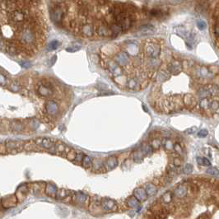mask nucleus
Returning <instances> with one entry per match:
<instances>
[{"label":"nucleus","mask_w":219,"mask_h":219,"mask_svg":"<svg viewBox=\"0 0 219 219\" xmlns=\"http://www.w3.org/2000/svg\"><path fill=\"white\" fill-rule=\"evenodd\" d=\"M197 162L199 166H202V157H197Z\"/></svg>","instance_id":"nucleus-50"},{"label":"nucleus","mask_w":219,"mask_h":219,"mask_svg":"<svg viewBox=\"0 0 219 219\" xmlns=\"http://www.w3.org/2000/svg\"><path fill=\"white\" fill-rule=\"evenodd\" d=\"M36 144L38 145L39 147H41L45 149L49 150L52 148L56 140L52 139H49V138H38V139L34 140Z\"/></svg>","instance_id":"nucleus-10"},{"label":"nucleus","mask_w":219,"mask_h":219,"mask_svg":"<svg viewBox=\"0 0 219 219\" xmlns=\"http://www.w3.org/2000/svg\"><path fill=\"white\" fill-rule=\"evenodd\" d=\"M209 110H211L212 111H214V112L218 110V100H212V102L210 103Z\"/></svg>","instance_id":"nucleus-37"},{"label":"nucleus","mask_w":219,"mask_h":219,"mask_svg":"<svg viewBox=\"0 0 219 219\" xmlns=\"http://www.w3.org/2000/svg\"><path fill=\"white\" fill-rule=\"evenodd\" d=\"M23 145H24V143L22 141H12V140L7 141L5 143V146L7 148V152H10L11 150L14 149H16L17 152H19L23 148Z\"/></svg>","instance_id":"nucleus-14"},{"label":"nucleus","mask_w":219,"mask_h":219,"mask_svg":"<svg viewBox=\"0 0 219 219\" xmlns=\"http://www.w3.org/2000/svg\"><path fill=\"white\" fill-rule=\"evenodd\" d=\"M182 62L181 60L178 59H174L167 65V71L171 74L176 75L180 73L182 70Z\"/></svg>","instance_id":"nucleus-9"},{"label":"nucleus","mask_w":219,"mask_h":219,"mask_svg":"<svg viewBox=\"0 0 219 219\" xmlns=\"http://www.w3.org/2000/svg\"><path fill=\"white\" fill-rule=\"evenodd\" d=\"M145 191L147 193L148 196H152L154 195L157 192V188H156V185L152 183H148L145 186Z\"/></svg>","instance_id":"nucleus-21"},{"label":"nucleus","mask_w":219,"mask_h":219,"mask_svg":"<svg viewBox=\"0 0 219 219\" xmlns=\"http://www.w3.org/2000/svg\"><path fill=\"white\" fill-rule=\"evenodd\" d=\"M59 45H60V43L58 41H51V42L49 43V45L48 46V49L49 50H55V49H57L59 48Z\"/></svg>","instance_id":"nucleus-34"},{"label":"nucleus","mask_w":219,"mask_h":219,"mask_svg":"<svg viewBox=\"0 0 219 219\" xmlns=\"http://www.w3.org/2000/svg\"><path fill=\"white\" fill-rule=\"evenodd\" d=\"M214 36H216L217 41H218V36H219V27H218V17L216 19V22H214Z\"/></svg>","instance_id":"nucleus-36"},{"label":"nucleus","mask_w":219,"mask_h":219,"mask_svg":"<svg viewBox=\"0 0 219 219\" xmlns=\"http://www.w3.org/2000/svg\"><path fill=\"white\" fill-rule=\"evenodd\" d=\"M163 146H164V148H165V149L166 151H171V150H173L174 143H173V142L171 141V139H165L163 141Z\"/></svg>","instance_id":"nucleus-29"},{"label":"nucleus","mask_w":219,"mask_h":219,"mask_svg":"<svg viewBox=\"0 0 219 219\" xmlns=\"http://www.w3.org/2000/svg\"><path fill=\"white\" fill-rule=\"evenodd\" d=\"M45 193L46 194L49 195V197H52V198H55L56 196V193H57V189L55 187V185H47L46 186V189H45Z\"/></svg>","instance_id":"nucleus-22"},{"label":"nucleus","mask_w":219,"mask_h":219,"mask_svg":"<svg viewBox=\"0 0 219 219\" xmlns=\"http://www.w3.org/2000/svg\"><path fill=\"white\" fill-rule=\"evenodd\" d=\"M85 154L83 152H78L77 156H76V158H75V160L73 162L74 164H76V165H78V166L82 165V158H83V156Z\"/></svg>","instance_id":"nucleus-31"},{"label":"nucleus","mask_w":219,"mask_h":219,"mask_svg":"<svg viewBox=\"0 0 219 219\" xmlns=\"http://www.w3.org/2000/svg\"><path fill=\"white\" fill-rule=\"evenodd\" d=\"M81 34L86 38H91L94 36L96 34V29L95 26H93L90 22L85 21L82 23V25L80 27Z\"/></svg>","instance_id":"nucleus-8"},{"label":"nucleus","mask_w":219,"mask_h":219,"mask_svg":"<svg viewBox=\"0 0 219 219\" xmlns=\"http://www.w3.org/2000/svg\"><path fill=\"white\" fill-rule=\"evenodd\" d=\"M37 147L38 145L36 144L34 140H31V141L27 142L23 145V148L26 151H28V152H30V151H37Z\"/></svg>","instance_id":"nucleus-23"},{"label":"nucleus","mask_w":219,"mask_h":219,"mask_svg":"<svg viewBox=\"0 0 219 219\" xmlns=\"http://www.w3.org/2000/svg\"><path fill=\"white\" fill-rule=\"evenodd\" d=\"M7 52L12 55H14L18 52V50L14 45H7Z\"/></svg>","instance_id":"nucleus-32"},{"label":"nucleus","mask_w":219,"mask_h":219,"mask_svg":"<svg viewBox=\"0 0 219 219\" xmlns=\"http://www.w3.org/2000/svg\"><path fill=\"white\" fill-rule=\"evenodd\" d=\"M81 49V46L79 45H74V46H70L66 49V50L68 52H76L78 50H79Z\"/></svg>","instance_id":"nucleus-41"},{"label":"nucleus","mask_w":219,"mask_h":219,"mask_svg":"<svg viewBox=\"0 0 219 219\" xmlns=\"http://www.w3.org/2000/svg\"><path fill=\"white\" fill-rule=\"evenodd\" d=\"M134 196L139 200V202H144L148 198V194L145 191V189L141 187L135 189Z\"/></svg>","instance_id":"nucleus-17"},{"label":"nucleus","mask_w":219,"mask_h":219,"mask_svg":"<svg viewBox=\"0 0 219 219\" xmlns=\"http://www.w3.org/2000/svg\"><path fill=\"white\" fill-rule=\"evenodd\" d=\"M143 152L139 150V151H136L135 152H134V161H136V162H140V161H143Z\"/></svg>","instance_id":"nucleus-33"},{"label":"nucleus","mask_w":219,"mask_h":219,"mask_svg":"<svg viewBox=\"0 0 219 219\" xmlns=\"http://www.w3.org/2000/svg\"><path fill=\"white\" fill-rule=\"evenodd\" d=\"M173 150L175 151V152L177 153L178 155H181L182 153H183V149H182L181 145L179 143H176L174 144V146H173Z\"/></svg>","instance_id":"nucleus-38"},{"label":"nucleus","mask_w":219,"mask_h":219,"mask_svg":"<svg viewBox=\"0 0 219 219\" xmlns=\"http://www.w3.org/2000/svg\"><path fill=\"white\" fill-rule=\"evenodd\" d=\"M183 164V160L181 157H175L174 158V161H173V165L176 167H180L181 166V165Z\"/></svg>","instance_id":"nucleus-40"},{"label":"nucleus","mask_w":219,"mask_h":219,"mask_svg":"<svg viewBox=\"0 0 219 219\" xmlns=\"http://www.w3.org/2000/svg\"><path fill=\"white\" fill-rule=\"evenodd\" d=\"M211 165V162L207 157H202V166H209Z\"/></svg>","instance_id":"nucleus-45"},{"label":"nucleus","mask_w":219,"mask_h":219,"mask_svg":"<svg viewBox=\"0 0 219 219\" xmlns=\"http://www.w3.org/2000/svg\"><path fill=\"white\" fill-rule=\"evenodd\" d=\"M70 149L71 148H70L69 147L67 146L65 143H64L63 142L56 140L54 146L52 148H50V149L49 150V151H50L51 152L55 153V154H59V155L63 156V157H66L67 153L69 152Z\"/></svg>","instance_id":"nucleus-6"},{"label":"nucleus","mask_w":219,"mask_h":219,"mask_svg":"<svg viewBox=\"0 0 219 219\" xmlns=\"http://www.w3.org/2000/svg\"><path fill=\"white\" fill-rule=\"evenodd\" d=\"M101 207L104 211L115 212L117 209V203L111 198H104L101 200Z\"/></svg>","instance_id":"nucleus-11"},{"label":"nucleus","mask_w":219,"mask_h":219,"mask_svg":"<svg viewBox=\"0 0 219 219\" xmlns=\"http://www.w3.org/2000/svg\"><path fill=\"white\" fill-rule=\"evenodd\" d=\"M193 171V166L192 165H190V164H187V165H185V166L184 167V172L185 173H186V174H189V173H191Z\"/></svg>","instance_id":"nucleus-42"},{"label":"nucleus","mask_w":219,"mask_h":219,"mask_svg":"<svg viewBox=\"0 0 219 219\" xmlns=\"http://www.w3.org/2000/svg\"><path fill=\"white\" fill-rule=\"evenodd\" d=\"M118 161L115 157H110L104 163V167L106 168V171H111L115 166H117Z\"/></svg>","instance_id":"nucleus-18"},{"label":"nucleus","mask_w":219,"mask_h":219,"mask_svg":"<svg viewBox=\"0 0 219 219\" xmlns=\"http://www.w3.org/2000/svg\"><path fill=\"white\" fill-rule=\"evenodd\" d=\"M173 198V194L171 191H167L161 196V201L164 203H171Z\"/></svg>","instance_id":"nucleus-26"},{"label":"nucleus","mask_w":219,"mask_h":219,"mask_svg":"<svg viewBox=\"0 0 219 219\" xmlns=\"http://www.w3.org/2000/svg\"><path fill=\"white\" fill-rule=\"evenodd\" d=\"M64 14H65V10L64 7L61 5H56L52 8L50 11V17L55 23H59L63 21Z\"/></svg>","instance_id":"nucleus-5"},{"label":"nucleus","mask_w":219,"mask_h":219,"mask_svg":"<svg viewBox=\"0 0 219 219\" xmlns=\"http://www.w3.org/2000/svg\"><path fill=\"white\" fill-rule=\"evenodd\" d=\"M38 92L41 96L49 97V96H51L54 94V89L52 86L47 84V83H45V84H41L39 87Z\"/></svg>","instance_id":"nucleus-13"},{"label":"nucleus","mask_w":219,"mask_h":219,"mask_svg":"<svg viewBox=\"0 0 219 219\" xmlns=\"http://www.w3.org/2000/svg\"><path fill=\"white\" fill-rule=\"evenodd\" d=\"M106 64L107 65V69L109 70L110 73L111 74L114 78H119L123 74V69L118 65L113 59H109L106 61Z\"/></svg>","instance_id":"nucleus-4"},{"label":"nucleus","mask_w":219,"mask_h":219,"mask_svg":"<svg viewBox=\"0 0 219 219\" xmlns=\"http://www.w3.org/2000/svg\"><path fill=\"white\" fill-rule=\"evenodd\" d=\"M98 2H101V3H105V2H106L108 0H97Z\"/></svg>","instance_id":"nucleus-51"},{"label":"nucleus","mask_w":219,"mask_h":219,"mask_svg":"<svg viewBox=\"0 0 219 219\" xmlns=\"http://www.w3.org/2000/svg\"><path fill=\"white\" fill-rule=\"evenodd\" d=\"M110 11V13L115 21L113 24L119 30V32H126L132 27L134 17L128 8H125L124 6H113Z\"/></svg>","instance_id":"nucleus-1"},{"label":"nucleus","mask_w":219,"mask_h":219,"mask_svg":"<svg viewBox=\"0 0 219 219\" xmlns=\"http://www.w3.org/2000/svg\"><path fill=\"white\" fill-rule=\"evenodd\" d=\"M82 166L85 169H90L91 167H92V160L89 156H83V158L82 161Z\"/></svg>","instance_id":"nucleus-24"},{"label":"nucleus","mask_w":219,"mask_h":219,"mask_svg":"<svg viewBox=\"0 0 219 219\" xmlns=\"http://www.w3.org/2000/svg\"><path fill=\"white\" fill-rule=\"evenodd\" d=\"M197 131V127H192L185 130V133L187 134H193Z\"/></svg>","instance_id":"nucleus-47"},{"label":"nucleus","mask_w":219,"mask_h":219,"mask_svg":"<svg viewBox=\"0 0 219 219\" xmlns=\"http://www.w3.org/2000/svg\"><path fill=\"white\" fill-rule=\"evenodd\" d=\"M5 153H7L5 143H0V154H5Z\"/></svg>","instance_id":"nucleus-46"},{"label":"nucleus","mask_w":219,"mask_h":219,"mask_svg":"<svg viewBox=\"0 0 219 219\" xmlns=\"http://www.w3.org/2000/svg\"><path fill=\"white\" fill-rule=\"evenodd\" d=\"M21 66L24 67V68H28V67L30 66V63H29V62H24V63L22 62V63H21Z\"/></svg>","instance_id":"nucleus-49"},{"label":"nucleus","mask_w":219,"mask_h":219,"mask_svg":"<svg viewBox=\"0 0 219 219\" xmlns=\"http://www.w3.org/2000/svg\"><path fill=\"white\" fill-rule=\"evenodd\" d=\"M77 151L75 149H73V148H71L70 151L67 153V155H66V157H67V159L70 161H73L75 160V158H76V156H77Z\"/></svg>","instance_id":"nucleus-30"},{"label":"nucleus","mask_w":219,"mask_h":219,"mask_svg":"<svg viewBox=\"0 0 219 219\" xmlns=\"http://www.w3.org/2000/svg\"><path fill=\"white\" fill-rule=\"evenodd\" d=\"M206 27H207V26H206V23H205L203 21L201 20V21H198V27L200 29V30H201V31L204 30V29L206 28Z\"/></svg>","instance_id":"nucleus-44"},{"label":"nucleus","mask_w":219,"mask_h":219,"mask_svg":"<svg viewBox=\"0 0 219 219\" xmlns=\"http://www.w3.org/2000/svg\"><path fill=\"white\" fill-rule=\"evenodd\" d=\"M127 204L130 208H136L139 205V201L134 196H131L127 199Z\"/></svg>","instance_id":"nucleus-27"},{"label":"nucleus","mask_w":219,"mask_h":219,"mask_svg":"<svg viewBox=\"0 0 219 219\" xmlns=\"http://www.w3.org/2000/svg\"><path fill=\"white\" fill-rule=\"evenodd\" d=\"M207 173L212 176H218V170L216 167H210L207 170Z\"/></svg>","instance_id":"nucleus-39"},{"label":"nucleus","mask_w":219,"mask_h":219,"mask_svg":"<svg viewBox=\"0 0 219 219\" xmlns=\"http://www.w3.org/2000/svg\"><path fill=\"white\" fill-rule=\"evenodd\" d=\"M6 82V79L3 75H0V84H4Z\"/></svg>","instance_id":"nucleus-48"},{"label":"nucleus","mask_w":219,"mask_h":219,"mask_svg":"<svg viewBox=\"0 0 219 219\" xmlns=\"http://www.w3.org/2000/svg\"><path fill=\"white\" fill-rule=\"evenodd\" d=\"M209 134V132L207 129H201L198 133V136L199 138H205Z\"/></svg>","instance_id":"nucleus-43"},{"label":"nucleus","mask_w":219,"mask_h":219,"mask_svg":"<svg viewBox=\"0 0 219 219\" xmlns=\"http://www.w3.org/2000/svg\"><path fill=\"white\" fill-rule=\"evenodd\" d=\"M113 60L123 69V72L128 71V68L133 65L131 56L125 50H119L115 54Z\"/></svg>","instance_id":"nucleus-3"},{"label":"nucleus","mask_w":219,"mask_h":219,"mask_svg":"<svg viewBox=\"0 0 219 219\" xmlns=\"http://www.w3.org/2000/svg\"><path fill=\"white\" fill-rule=\"evenodd\" d=\"M9 17L12 21L19 23V22H22V21L26 20L27 14L23 11L19 10V9H15L14 11L11 12Z\"/></svg>","instance_id":"nucleus-12"},{"label":"nucleus","mask_w":219,"mask_h":219,"mask_svg":"<svg viewBox=\"0 0 219 219\" xmlns=\"http://www.w3.org/2000/svg\"><path fill=\"white\" fill-rule=\"evenodd\" d=\"M143 53L148 60L158 59L161 52V41L158 40H148L145 41L143 45Z\"/></svg>","instance_id":"nucleus-2"},{"label":"nucleus","mask_w":219,"mask_h":219,"mask_svg":"<svg viewBox=\"0 0 219 219\" xmlns=\"http://www.w3.org/2000/svg\"><path fill=\"white\" fill-rule=\"evenodd\" d=\"M72 194V192L68 190V189H59V190H57V193H56V196L55 198L57 199H61L62 201L65 199L67 197H69Z\"/></svg>","instance_id":"nucleus-20"},{"label":"nucleus","mask_w":219,"mask_h":219,"mask_svg":"<svg viewBox=\"0 0 219 219\" xmlns=\"http://www.w3.org/2000/svg\"><path fill=\"white\" fill-rule=\"evenodd\" d=\"M188 186L186 185H181L180 186L175 189V195L176 196L177 198H184L186 194H188Z\"/></svg>","instance_id":"nucleus-19"},{"label":"nucleus","mask_w":219,"mask_h":219,"mask_svg":"<svg viewBox=\"0 0 219 219\" xmlns=\"http://www.w3.org/2000/svg\"><path fill=\"white\" fill-rule=\"evenodd\" d=\"M46 111L49 115H56L59 111V108L58 104L54 101H49L45 106Z\"/></svg>","instance_id":"nucleus-15"},{"label":"nucleus","mask_w":219,"mask_h":219,"mask_svg":"<svg viewBox=\"0 0 219 219\" xmlns=\"http://www.w3.org/2000/svg\"><path fill=\"white\" fill-rule=\"evenodd\" d=\"M182 101H183L184 106H185L187 108H189V109L195 108L196 105H197L195 98L190 94H185L184 97L182 98Z\"/></svg>","instance_id":"nucleus-16"},{"label":"nucleus","mask_w":219,"mask_h":219,"mask_svg":"<svg viewBox=\"0 0 219 219\" xmlns=\"http://www.w3.org/2000/svg\"><path fill=\"white\" fill-rule=\"evenodd\" d=\"M89 198V196L84 193H72V201L80 206H88L90 202Z\"/></svg>","instance_id":"nucleus-7"},{"label":"nucleus","mask_w":219,"mask_h":219,"mask_svg":"<svg viewBox=\"0 0 219 219\" xmlns=\"http://www.w3.org/2000/svg\"><path fill=\"white\" fill-rule=\"evenodd\" d=\"M140 151L143 152V155H148L150 153H152V152H153V148H152V146L149 144H143L142 146V148H141V149Z\"/></svg>","instance_id":"nucleus-28"},{"label":"nucleus","mask_w":219,"mask_h":219,"mask_svg":"<svg viewBox=\"0 0 219 219\" xmlns=\"http://www.w3.org/2000/svg\"><path fill=\"white\" fill-rule=\"evenodd\" d=\"M8 199H6V198H3V201H7V203H3V205L4 206V207H12V206H14L16 203V199L17 198H16V196H14V195H12V198H9V196L8 197Z\"/></svg>","instance_id":"nucleus-25"},{"label":"nucleus","mask_w":219,"mask_h":219,"mask_svg":"<svg viewBox=\"0 0 219 219\" xmlns=\"http://www.w3.org/2000/svg\"><path fill=\"white\" fill-rule=\"evenodd\" d=\"M161 144H162V143H161V142L159 139H152V141L151 146H152V148L153 149H158V148H160Z\"/></svg>","instance_id":"nucleus-35"}]
</instances>
